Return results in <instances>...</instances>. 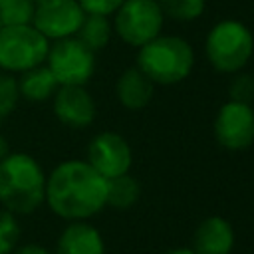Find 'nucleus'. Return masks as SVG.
Wrapping results in <instances>:
<instances>
[{
    "label": "nucleus",
    "mask_w": 254,
    "mask_h": 254,
    "mask_svg": "<svg viewBox=\"0 0 254 254\" xmlns=\"http://www.w3.org/2000/svg\"><path fill=\"white\" fill-rule=\"evenodd\" d=\"M230 99L232 101H240V103H252L254 99V77L248 73H238L234 75V79L230 81Z\"/></svg>",
    "instance_id": "4be33fe9"
},
{
    "label": "nucleus",
    "mask_w": 254,
    "mask_h": 254,
    "mask_svg": "<svg viewBox=\"0 0 254 254\" xmlns=\"http://www.w3.org/2000/svg\"><path fill=\"white\" fill-rule=\"evenodd\" d=\"M194 65V52L181 36H157L143 44L137 54V67L159 85H173L189 77Z\"/></svg>",
    "instance_id": "7ed1b4c3"
},
{
    "label": "nucleus",
    "mask_w": 254,
    "mask_h": 254,
    "mask_svg": "<svg viewBox=\"0 0 254 254\" xmlns=\"http://www.w3.org/2000/svg\"><path fill=\"white\" fill-rule=\"evenodd\" d=\"M46 198V179L30 155L8 153L0 161V202L10 212H34Z\"/></svg>",
    "instance_id": "f03ea898"
},
{
    "label": "nucleus",
    "mask_w": 254,
    "mask_h": 254,
    "mask_svg": "<svg viewBox=\"0 0 254 254\" xmlns=\"http://www.w3.org/2000/svg\"><path fill=\"white\" fill-rule=\"evenodd\" d=\"M163 12L157 0H123L115 10V32L117 36L135 48L157 38L163 30Z\"/></svg>",
    "instance_id": "423d86ee"
},
{
    "label": "nucleus",
    "mask_w": 254,
    "mask_h": 254,
    "mask_svg": "<svg viewBox=\"0 0 254 254\" xmlns=\"http://www.w3.org/2000/svg\"><path fill=\"white\" fill-rule=\"evenodd\" d=\"M87 163L103 177L111 179L129 173L133 163V153L129 143L113 131H103L95 135L87 147Z\"/></svg>",
    "instance_id": "9d476101"
},
{
    "label": "nucleus",
    "mask_w": 254,
    "mask_h": 254,
    "mask_svg": "<svg viewBox=\"0 0 254 254\" xmlns=\"http://www.w3.org/2000/svg\"><path fill=\"white\" fill-rule=\"evenodd\" d=\"M115 91H117L119 103H121L125 109L137 111V109L147 107L149 101L153 99L155 83L135 65V67L125 69V71L119 75L117 85H115Z\"/></svg>",
    "instance_id": "ddd939ff"
},
{
    "label": "nucleus",
    "mask_w": 254,
    "mask_h": 254,
    "mask_svg": "<svg viewBox=\"0 0 254 254\" xmlns=\"http://www.w3.org/2000/svg\"><path fill=\"white\" fill-rule=\"evenodd\" d=\"M44 2H48V0H34V4L38 6V4H44Z\"/></svg>",
    "instance_id": "bb28decb"
},
{
    "label": "nucleus",
    "mask_w": 254,
    "mask_h": 254,
    "mask_svg": "<svg viewBox=\"0 0 254 254\" xmlns=\"http://www.w3.org/2000/svg\"><path fill=\"white\" fill-rule=\"evenodd\" d=\"M58 81L54 77V73L50 71V67L44 65H36L32 69H26L22 79L18 81L20 87V95H24L30 101H44L50 95L56 93L58 89Z\"/></svg>",
    "instance_id": "2eb2a0df"
},
{
    "label": "nucleus",
    "mask_w": 254,
    "mask_h": 254,
    "mask_svg": "<svg viewBox=\"0 0 254 254\" xmlns=\"http://www.w3.org/2000/svg\"><path fill=\"white\" fill-rule=\"evenodd\" d=\"M167 254H196V252L192 248H175V250H171Z\"/></svg>",
    "instance_id": "a878e982"
},
{
    "label": "nucleus",
    "mask_w": 254,
    "mask_h": 254,
    "mask_svg": "<svg viewBox=\"0 0 254 254\" xmlns=\"http://www.w3.org/2000/svg\"><path fill=\"white\" fill-rule=\"evenodd\" d=\"M2 2H6V0H0V4H2Z\"/></svg>",
    "instance_id": "cd10ccee"
},
{
    "label": "nucleus",
    "mask_w": 254,
    "mask_h": 254,
    "mask_svg": "<svg viewBox=\"0 0 254 254\" xmlns=\"http://www.w3.org/2000/svg\"><path fill=\"white\" fill-rule=\"evenodd\" d=\"M77 2L85 14H101V16L113 14L123 4V0H77Z\"/></svg>",
    "instance_id": "5701e85b"
},
{
    "label": "nucleus",
    "mask_w": 254,
    "mask_h": 254,
    "mask_svg": "<svg viewBox=\"0 0 254 254\" xmlns=\"http://www.w3.org/2000/svg\"><path fill=\"white\" fill-rule=\"evenodd\" d=\"M75 34L81 44H85L91 52H97L107 46V42L111 38V24L107 22V16L85 14V18Z\"/></svg>",
    "instance_id": "f3484780"
},
{
    "label": "nucleus",
    "mask_w": 254,
    "mask_h": 254,
    "mask_svg": "<svg viewBox=\"0 0 254 254\" xmlns=\"http://www.w3.org/2000/svg\"><path fill=\"white\" fill-rule=\"evenodd\" d=\"M48 38L32 24L0 26V67L8 71H26L48 56Z\"/></svg>",
    "instance_id": "39448f33"
},
{
    "label": "nucleus",
    "mask_w": 254,
    "mask_h": 254,
    "mask_svg": "<svg viewBox=\"0 0 254 254\" xmlns=\"http://www.w3.org/2000/svg\"><path fill=\"white\" fill-rule=\"evenodd\" d=\"M234 246V230L222 216L204 218L192 236V250L196 254H230Z\"/></svg>",
    "instance_id": "f8f14e48"
},
{
    "label": "nucleus",
    "mask_w": 254,
    "mask_h": 254,
    "mask_svg": "<svg viewBox=\"0 0 254 254\" xmlns=\"http://www.w3.org/2000/svg\"><path fill=\"white\" fill-rule=\"evenodd\" d=\"M34 10V0H6L0 4V26L32 24Z\"/></svg>",
    "instance_id": "6ab92c4d"
},
{
    "label": "nucleus",
    "mask_w": 254,
    "mask_h": 254,
    "mask_svg": "<svg viewBox=\"0 0 254 254\" xmlns=\"http://www.w3.org/2000/svg\"><path fill=\"white\" fill-rule=\"evenodd\" d=\"M204 52L216 71L236 73L254 54V36L248 26L238 20H220L210 28Z\"/></svg>",
    "instance_id": "20e7f679"
},
{
    "label": "nucleus",
    "mask_w": 254,
    "mask_h": 254,
    "mask_svg": "<svg viewBox=\"0 0 254 254\" xmlns=\"http://www.w3.org/2000/svg\"><path fill=\"white\" fill-rule=\"evenodd\" d=\"M141 196V185L129 173L107 179V204L113 208H131Z\"/></svg>",
    "instance_id": "dca6fc26"
},
{
    "label": "nucleus",
    "mask_w": 254,
    "mask_h": 254,
    "mask_svg": "<svg viewBox=\"0 0 254 254\" xmlns=\"http://www.w3.org/2000/svg\"><path fill=\"white\" fill-rule=\"evenodd\" d=\"M18 97H20L18 81L8 73H0V119L6 117L16 107Z\"/></svg>",
    "instance_id": "412c9836"
},
{
    "label": "nucleus",
    "mask_w": 254,
    "mask_h": 254,
    "mask_svg": "<svg viewBox=\"0 0 254 254\" xmlns=\"http://www.w3.org/2000/svg\"><path fill=\"white\" fill-rule=\"evenodd\" d=\"M85 18L77 0H48L34 10L32 26L40 30L48 40H60L73 36Z\"/></svg>",
    "instance_id": "1a4fd4ad"
},
{
    "label": "nucleus",
    "mask_w": 254,
    "mask_h": 254,
    "mask_svg": "<svg viewBox=\"0 0 254 254\" xmlns=\"http://www.w3.org/2000/svg\"><path fill=\"white\" fill-rule=\"evenodd\" d=\"M54 111L69 127H87L95 117V103L83 85H60L54 97Z\"/></svg>",
    "instance_id": "9b49d317"
},
{
    "label": "nucleus",
    "mask_w": 254,
    "mask_h": 254,
    "mask_svg": "<svg viewBox=\"0 0 254 254\" xmlns=\"http://www.w3.org/2000/svg\"><path fill=\"white\" fill-rule=\"evenodd\" d=\"M48 67L60 85H85L93 75V52L77 38H60L48 50Z\"/></svg>",
    "instance_id": "0eeeda50"
},
{
    "label": "nucleus",
    "mask_w": 254,
    "mask_h": 254,
    "mask_svg": "<svg viewBox=\"0 0 254 254\" xmlns=\"http://www.w3.org/2000/svg\"><path fill=\"white\" fill-rule=\"evenodd\" d=\"M6 155H8V143H6V139L0 135V161H2Z\"/></svg>",
    "instance_id": "393cba45"
},
{
    "label": "nucleus",
    "mask_w": 254,
    "mask_h": 254,
    "mask_svg": "<svg viewBox=\"0 0 254 254\" xmlns=\"http://www.w3.org/2000/svg\"><path fill=\"white\" fill-rule=\"evenodd\" d=\"M18 254H50L44 246H38V244H26L18 250Z\"/></svg>",
    "instance_id": "b1692460"
},
{
    "label": "nucleus",
    "mask_w": 254,
    "mask_h": 254,
    "mask_svg": "<svg viewBox=\"0 0 254 254\" xmlns=\"http://www.w3.org/2000/svg\"><path fill=\"white\" fill-rule=\"evenodd\" d=\"M58 254H105L103 238L97 228L77 220L60 234Z\"/></svg>",
    "instance_id": "4468645a"
},
{
    "label": "nucleus",
    "mask_w": 254,
    "mask_h": 254,
    "mask_svg": "<svg viewBox=\"0 0 254 254\" xmlns=\"http://www.w3.org/2000/svg\"><path fill=\"white\" fill-rule=\"evenodd\" d=\"M214 137L228 151H242L254 143V109L250 103L226 101L214 117Z\"/></svg>",
    "instance_id": "6e6552de"
},
{
    "label": "nucleus",
    "mask_w": 254,
    "mask_h": 254,
    "mask_svg": "<svg viewBox=\"0 0 254 254\" xmlns=\"http://www.w3.org/2000/svg\"><path fill=\"white\" fill-rule=\"evenodd\" d=\"M157 2L163 16L179 22L196 20L204 12V0H157Z\"/></svg>",
    "instance_id": "a211bd4d"
},
{
    "label": "nucleus",
    "mask_w": 254,
    "mask_h": 254,
    "mask_svg": "<svg viewBox=\"0 0 254 254\" xmlns=\"http://www.w3.org/2000/svg\"><path fill=\"white\" fill-rule=\"evenodd\" d=\"M46 200L62 218H89L107 204V179L87 161L60 163L46 181Z\"/></svg>",
    "instance_id": "f257e3e1"
},
{
    "label": "nucleus",
    "mask_w": 254,
    "mask_h": 254,
    "mask_svg": "<svg viewBox=\"0 0 254 254\" xmlns=\"http://www.w3.org/2000/svg\"><path fill=\"white\" fill-rule=\"evenodd\" d=\"M20 240V224L10 210H0V254H10Z\"/></svg>",
    "instance_id": "aec40b11"
}]
</instances>
